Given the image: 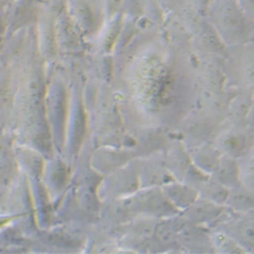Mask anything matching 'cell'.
<instances>
[{
	"label": "cell",
	"mask_w": 254,
	"mask_h": 254,
	"mask_svg": "<svg viewBox=\"0 0 254 254\" xmlns=\"http://www.w3.org/2000/svg\"><path fill=\"white\" fill-rule=\"evenodd\" d=\"M218 180L225 186H236L239 176L238 164L232 157H224L217 167Z\"/></svg>",
	"instance_id": "7a4b0ae2"
},
{
	"label": "cell",
	"mask_w": 254,
	"mask_h": 254,
	"mask_svg": "<svg viewBox=\"0 0 254 254\" xmlns=\"http://www.w3.org/2000/svg\"><path fill=\"white\" fill-rule=\"evenodd\" d=\"M220 156L218 152L214 149H209V147H204L203 150L198 152L196 156V161L198 162L199 167H202L204 170L205 169H211V170H216L219 163H220Z\"/></svg>",
	"instance_id": "ba28073f"
},
{
	"label": "cell",
	"mask_w": 254,
	"mask_h": 254,
	"mask_svg": "<svg viewBox=\"0 0 254 254\" xmlns=\"http://www.w3.org/2000/svg\"><path fill=\"white\" fill-rule=\"evenodd\" d=\"M221 145L230 157L235 159L244 152L246 136L239 132H229L222 138Z\"/></svg>",
	"instance_id": "5b68a950"
},
{
	"label": "cell",
	"mask_w": 254,
	"mask_h": 254,
	"mask_svg": "<svg viewBox=\"0 0 254 254\" xmlns=\"http://www.w3.org/2000/svg\"><path fill=\"white\" fill-rule=\"evenodd\" d=\"M168 190L172 204L177 206L189 207L196 199V193L194 192V190L189 187H184L181 185H170Z\"/></svg>",
	"instance_id": "8992f818"
},
{
	"label": "cell",
	"mask_w": 254,
	"mask_h": 254,
	"mask_svg": "<svg viewBox=\"0 0 254 254\" xmlns=\"http://www.w3.org/2000/svg\"><path fill=\"white\" fill-rule=\"evenodd\" d=\"M233 231L235 236L244 244L254 247V215L248 214L240 220L234 222Z\"/></svg>",
	"instance_id": "277c9868"
},
{
	"label": "cell",
	"mask_w": 254,
	"mask_h": 254,
	"mask_svg": "<svg viewBox=\"0 0 254 254\" xmlns=\"http://www.w3.org/2000/svg\"><path fill=\"white\" fill-rule=\"evenodd\" d=\"M203 192L205 196L207 197L206 199L213 201V202H218L222 203L227 201L228 196L230 191H228L226 186L222 184L219 180L218 181H205L203 183Z\"/></svg>",
	"instance_id": "52a82bcc"
},
{
	"label": "cell",
	"mask_w": 254,
	"mask_h": 254,
	"mask_svg": "<svg viewBox=\"0 0 254 254\" xmlns=\"http://www.w3.org/2000/svg\"><path fill=\"white\" fill-rule=\"evenodd\" d=\"M5 4H6V3H5L4 0H0V9H1Z\"/></svg>",
	"instance_id": "9c48e42d"
},
{
	"label": "cell",
	"mask_w": 254,
	"mask_h": 254,
	"mask_svg": "<svg viewBox=\"0 0 254 254\" xmlns=\"http://www.w3.org/2000/svg\"><path fill=\"white\" fill-rule=\"evenodd\" d=\"M221 208L213 201L202 200L194 201L188 209V217L194 223H206L209 220L219 216Z\"/></svg>",
	"instance_id": "6da1fadb"
},
{
	"label": "cell",
	"mask_w": 254,
	"mask_h": 254,
	"mask_svg": "<svg viewBox=\"0 0 254 254\" xmlns=\"http://www.w3.org/2000/svg\"><path fill=\"white\" fill-rule=\"evenodd\" d=\"M227 202L231 207L240 211H247L254 208V191L249 188L237 187L229 193Z\"/></svg>",
	"instance_id": "3957f363"
},
{
	"label": "cell",
	"mask_w": 254,
	"mask_h": 254,
	"mask_svg": "<svg viewBox=\"0 0 254 254\" xmlns=\"http://www.w3.org/2000/svg\"><path fill=\"white\" fill-rule=\"evenodd\" d=\"M4 1H5V3L7 4V3H10V2H12L13 0H4Z\"/></svg>",
	"instance_id": "30bf717a"
}]
</instances>
